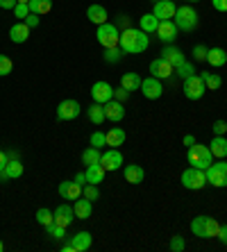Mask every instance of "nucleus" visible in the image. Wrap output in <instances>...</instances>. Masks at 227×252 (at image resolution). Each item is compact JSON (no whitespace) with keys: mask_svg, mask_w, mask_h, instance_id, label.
Instances as JSON below:
<instances>
[{"mask_svg":"<svg viewBox=\"0 0 227 252\" xmlns=\"http://www.w3.org/2000/svg\"><path fill=\"white\" fill-rule=\"evenodd\" d=\"M209 150H211V155H214V157L225 159L227 157V139H225V136H214V139H211V143H209Z\"/></svg>","mask_w":227,"mask_h":252,"instance_id":"obj_27","label":"nucleus"},{"mask_svg":"<svg viewBox=\"0 0 227 252\" xmlns=\"http://www.w3.org/2000/svg\"><path fill=\"white\" fill-rule=\"evenodd\" d=\"M200 77L204 80V84H207V89L209 91H216V89H221V84H223V77L218 75V73H200Z\"/></svg>","mask_w":227,"mask_h":252,"instance_id":"obj_34","label":"nucleus"},{"mask_svg":"<svg viewBox=\"0 0 227 252\" xmlns=\"http://www.w3.org/2000/svg\"><path fill=\"white\" fill-rule=\"evenodd\" d=\"M75 182L80 184V187H84V184H87V175H84V173H77V175H75Z\"/></svg>","mask_w":227,"mask_h":252,"instance_id":"obj_55","label":"nucleus"},{"mask_svg":"<svg viewBox=\"0 0 227 252\" xmlns=\"http://www.w3.org/2000/svg\"><path fill=\"white\" fill-rule=\"evenodd\" d=\"M211 129H214V134H216V136H225V132H227V123H225V121H216V123L211 125Z\"/></svg>","mask_w":227,"mask_h":252,"instance_id":"obj_47","label":"nucleus"},{"mask_svg":"<svg viewBox=\"0 0 227 252\" xmlns=\"http://www.w3.org/2000/svg\"><path fill=\"white\" fill-rule=\"evenodd\" d=\"M175 25H177V30L193 32V30L198 28V12L189 5L177 7V12H175Z\"/></svg>","mask_w":227,"mask_h":252,"instance_id":"obj_3","label":"nucleus"},{"mask_svg":"<svg viewBox=\"0 0 227 252\" xmlns=\"http://www.w3.org/2000/svg\"><path fill=\"white\" fill-rule=\"evenodd\" d=\"M207 64L216 66V68H221V66L227 64V53L223 48H209V53H207Z\"/></svg>","mask_w":227,"mask_h":252,"instance_id":"obj_26","label":"nucleus"},{"mask_svg":"<svg viewBox=\"0 0 227 252\" xmlns=\"http://www.w3.org/2000/svg\"><path fill=\"white\" fill-rule=\"evenodd\" d=\"M87 18L91 21L94 25H102V23H107V9L102 5H91L87 9Z\"/></svg>","mask_w":227,"mask_h":252,"instance_id":"obj_25","label":"nucleus"},{"mask_svg":"<svg viewBox=\"0 0 227 252\" xmlns=\"http://www.w3.org/2000/svg\"><path fill=\"white\" fill-rule=\"evenodd\" d=\"M82 195H84L87 200H91V202H94V200H98L100 198L98 184H84V187H82Z\"/></svg>","mask_w":227,"mask_h":252,"instance_id":"obj_41","label":"nucleus"},{"mask_svg":"<svg viewBox=\"0 0 227 252\" xmlns=\"http://www.w3.org/2000/svg\"><path fill=\"white\" fill-rule=\"evenodd\" d=\"M187 159H189V164L191 166L202 168V170H207L211 164H214V155H211L209 146H202V143H193V146L189 148Z\"/></svg>","mask_w":227,"mask_h":252,"instance_id":"obj_2","label":"nucleus"},{"mask_svg":"<svg viewBox=\"0 0 227 252\" xmlns=\"http://www.w3.org/2000/svg\"><path fill=\"white\" fill-rule=\"evenodd\" d=\"M148 43H150V39H148V34L141 28L139 30L128 28V30H123L121 32V41H118V46H121V50L125 55H136V53H146Z\"/></svg>","mask_w":227,"mask_h":252,"instance_id":"obj_1","label":"nucleus"},{"mask_svg":"<svg viewBox=\"0 0 227 252\" xmlns=\"http://www.w3.org/2000/svg\"><path fill=\"white\" fill-rule=\"evenodd\" d=\"M128 98H130V91H128V89H123V87L114 89V100H118V102H125Z\"/></svg>","mask_w":227,"mask_h":252,"instance_id":"obj_48","label":"nucleus"},{"mask_svg":"<svg viewBox=\"0 0 227 252\" xmlns=\"http://www.w3.org/2000/svg\"><path fill=\"white\" fill-rule=\"evenodd\" d=\"M18 177H23V161H21V159H9L5 170H0V182L18 180Z\"/></svg>","mask_w":227,"mask_h":252,"instance_id":"obj_12","label":"nucleus"},{"mask_svg":"<svg viewBox=\"0 0 227 252\" xmlns=\"http://www.w3.org/2000/svg\"><path fill=\"white\" fill-rule=\"evenodd\" d=\"M9 39H12L14 43H25L30 39V28L25 25V21H18V23H14L12 28H9Z\"/></svg>","mask_w":227,"mask_h":252,"instance_id":"obj_20","label":"nucleus"},{"mask_svg":"<svg viewBox=\"0 0 227 252\" xmlns=\"http://www.w3.org/2000/svg\"><path fill=\"white\" fill-rule=\"evenodd\" d=\"M16 5H18V0H0V9H5V12H14Z\"/></svg>","mask_w":227,"mask_h":252,"instance_id":"obj_50","label":"nucleus"},{"mask_svg":"<svg viewBox=\"0 0 227 252\" xmlns=\"http://www.w3.org/2000/svg\"><path fill=\"white\" fill-rule=\"evenodd\" d=\"M59 195L64 200H77L82 198V187L73 180V182H62L59 184Z\"/></svg>","mask_w":227,"mask_h":252,"instance_id":"obj_23","label":"nucleus"},{"mask_svg":"<svg viewBox=\"0 0 227 252\" xmlns=\"http://www.w3.org/2000/svg\"><path fill=\"white\" fill-rule=\"evenodd\" d=\"M207 53H209V48L207 46H202V43H198V46L193 48V59H195V62H207Z\"/></svg>","mask_w":227,"mask_h":252,"instance_id":"obj_45","label":"nucleus"},{"mask_svg":"<svg viewBox=\"0 0 227 252\" xmlns=\"http://www.w3.org/2000/svg\"><path fill=\"white\" fill-rule=\"evenodd\" d=\"M100 157H102V153H100V148H87L84 153H82V164L84 166H91V164H98Z\"/></svg>","mask_w":227,"mask_h":252,"instance_id":"obj_33","label":"nucleus"},{"mask_svg":"<svg viewBox=\"0 0 227 252\" xmlns=\"http://www.w3.org/2000/svg\"><path fill=\"white\" fill-rule=\"evenodd\" d=\"M100 164L105 166V170H118L123 166V155L118 153L116 148L105 150V153H102V157H100Z\"/></svg>","mask_w":227,"mask_h":252,"instance_id":"obj_15","label":"nucleus"},{"mask_svg":"<svg viewBox=\"0 0 227 252\" xmlns=\"http://www.w3.org/2000/svg\"><path fill=\"white\" fill-rule=\"evenodd\" d=\"M125 139H128V134H125V129H121V127H111L109 132H107V146H111V148L123 146Z\"/></svg>","mask_w":227,"mask_h":252,"instance_id":"obj_29","label":"nucleus"},{"mask_svg":"<svg viewBox=\"0 0 227 252\" xmlns=\"http://www.w3.org/2000/svg\"><path fill=\"white\" fill-rule=\"evenodd\" d=\"M87 116H89V121H91L94 125H100L102 121H107V118H105V105L94 102V105L87 109Z\"/></svg>","mask_w":227,"mask_h":252,"instance_id":"obj_30","label":"nucleus"},{"mask_svg":"<svg viewBox=\"0 0 227 252\" xmlns=\"http://www.w3.org/2000/svg\"><path fill=\"white\" fill-rule=\"evenodd\" d=\"M204 223H207V216H195L191 220V232L198 239H204Z\"/></svg>","mask_w":227,"mask_h":252,"instance_id":"obj_37","label":"nucleus"},{"mask_svg":"<svg viewBox=\"0 0 227 252\" xmlns=\"http://www.w3.org/2000/svg\"><path fill=\"white\" fill-rule=\"evenodd\" d=\"M155 34H157L163 43H173L175 39H177V25H175V21H159V28Z\"/></svg>","mask_w":227,"mask_h":252,"instance_id":"obj_14","label":"nucleus"},{"mask_svg":"<svg viewBox=\"0 0 227 252\" xmlns=\"http://www.w3.org/2000/svg\"><path fill=\"white\" fill-rule=\"evenodd\" d=\"M96 36H98V43L102 48H118V41H121V32H118V28L114 23L98 25Z\"/></svg>","mask_w":227,"mask_h":252,"instance_id":"obj_4","label":"nucleus"},{"mask_svg":"<svg viewBox=\"0 0 227 252\" xmlns=\"http://www.w3.org/2000/svg\"><path fill=\"white\" fill-rule=\"evenodd\" d=\"M89 141H91V146H94V148H100V150H102V148L107 146V134H105V132H94Z\"/></svg>","mask_w":227,"mask_h":252,"instance_id":"obj_44","label":"nucleus"},{"mask_svg":"<svg viewBox=\"0 0 227 252\" xmlns=\"http://www.w3.org/2000/svg\"><path fill=\"white\" fill-rule=\"evenodd\" d=\"M175 12H177V7H175L173 0H157V2H155V9H152V14H155L159 21H173Z\"/></svg>","mask_w":227,"mask_h":252,"instance_id":"obj_11","label":"nucleus"},{"mask_svg":"<svg viewBox=\"0 0 227 252\" xmlns=\"http://www.w3.org/2000/svg\"><path fill=\"white\" fill-rule=\"evenodd\" d=\"M18 2H30V0H18Z\"/></svg>","mask_w":227,"mask_h":252,"instance_id":"obj_59","label":"nucleus"},{"mask_svg":"<svg viewBox=\"0 0 227 252\" xmlns=\"http://www.w3.org/2000/svg\"><path fill=\"white\" fill-rule=\"evenodd\" d=\"M162 59H166V62H168V64L173 66V68H177L180 64H184V62H187V59H184V55H182L180 48L170 46V43L162 50Z\"/></svg>","mask_w":227,"mask_h":252,"instance_id":"obj_19","label":"nucleus"},{"mask_svg":"<svg viewBox=\"0 0 227 252\" xmlns=\"http://www.w3.org/2000/svg\"><path fill=\"white\" fill-rule=\"evenodd\" d=\"M216 12H227V0H211Z\"/></svg>","mask_w":227,"mask_h":252,"instance_id":"obj_51","label":"nucleus"},{"mask_svg":"<svg viewBox=\"0 0 227 252\" xmlns=\"http://www.w3.org/2000/svg\"><path fill=\"white\" fill-rule=\"evenodd\" d=\"M7 161H9V157H7V153H5V150H0V170H5Z\"/></svg>","mask_w":227,"mask_h":252,"instance_id":"obj_53","label":"nucleus"},{"mask_svg":"<svg viewBox=\"0 0 227 252\" xmlns=\"http://www.w3.org/2000/svg\"><path fill=\"white\" fill-rule=\"evenodd\" d=\"M218 229H221L218 220L207 216V223H204V239H216V236H218Z\"/></svg>","mask_w":227,"mask_h":252,"instance_id":"obj_36","label":"nucleus"},{"mask_svg":"<svg viewBox=\"0 0 227 252\" xmlns=\"http://www.w3.org/2000/svg\"><path fill=\"white\" fill-rule=\"evenodd\" d=\"M73 211H75V218H77V220H87V218H91V211H94V202L82 195V198L75 200V205H73Z\"/></svg>","mask_w":227,"mask_h":252,"instance_id":"obj_18","label":"nucleus"},{"mask_svg":"<svg viewBox=\"0 0 227 252\" xmlns=\"http://www.w3.org/2000/svg\"><path fill=\"white\" fill-rule=\"evenodd\" d=\"M141 94L146 95L148 100H159L163 94V87H162V80L159 77H143L141 80V89H139Z\"/></svg>","mask_w":227,"mask_h":252,"instance_id":"obj_8","label":"nucleus"},{"mask_svg":"<svg viewBox=\"0 0 227 252\" xmlns=\"http://www.w3.org/2000/svg\"><path fill=\"white\" fill-rule=\"evenodd\" d=\"M53 214H55V223L62 225V227H68V225L75 220V211H73L70 205H59Z\"/></svg>","mask_w":227,"mask_h":252,"instance_id":"obj_17","label":"nucleus"},{"mask_svg":"<svg viewBox=\"0 0 227 252\" xmlns=\"http://www.w3.org/2000/svg\"><path fill=\"white\" fill-rule=\"evenodd\" d=\"M14 70V62L7 55H0V77H5V75H9Z\"/></svg>","mask_w":227,"mask_h":252,"instance_id":"obj_43","label":"nucleus"},{"mask_svg":"<svg viewBox=\"0 0 227 252\" xmlns=\"http://www.w3.org/2000/svg\"><path fill=\"white\" fill-rule=\"evenodd\" d=\"M62 252H75V248H73V243H64V246H62Z\"/></svg>","mask_w":227,"mask_h":252,"instance_id":"obj_56","label":"nucleus"},{"mask_svg":"<svg viewBox=\"0 0 227 252\" xmlns=\"http://www.w3.org/2000/svg\"><path fill=\"white\" fill-rule=\"evenodd\" d=\"M207 173V184H211V187H227V161H216V164H211L209 168L204 170Z\"/></svg>","mask_w":227,"mask_h":252,"instance_id":"obj_6","label":"nucleus"},{"mask_svg":"<svg viewBox=\"0 0 227 252\" xmlns=\"http://www.w3.org/2000/svg\"><path fill=\"white\" fill-rule=\"evenodd\" d=\"M175 73V68L166 62V59L157 57V59H152L150 62V75L152 77H159V80H166V77H170Z\"/></svg>","mask_w":227,"mask_h":252,"instance_id":"obj_13","label":"nucleus"},{"mask_svg":"<svg viewBox=\"0 0 227 252\" xmlns=\"http://www.w3.org/2000/svg\"><path fill=\"white\" fill-rule=\"evenodd\" d=\"M82 112V107L77 100H62L57 107V121H73V118H77Z\"/></svg>","mask_w":227,"mask_h":252,"instance_id":"obj_9","label":"nucleus"},{"mask_svg":"<svg viewBox=\"0 0 227 252\" xmlns=\"http://www.w3.org/2000/svg\"><path fill=\"white\" fill-rule=\"evenodd\" d=\"M204 91H207V84L200 75H191L184 80V95L189 100H200L204 95Z\"/></svg>","mask_w":227,"mask_h":252,"instance_id":"obj_7","label":"nucleus"},{"mask_svg":"<svg viewBox=\"0 0 227 252\" xmlns=\"http://www.w3.org/2000/svg\"><path fill=\"white\" fill-rule=\"evenodd\" d=\"M36 223L43 225V227H48L50 223H55V214L50 209H46V207H41V209L36 211Z\"/></svg>","mask_w":227,"mask_h":252,"instance_id":"obj_35","label":"nucleus"},{"mask_svg":"<svg viewBox=\"0 0 227 252\" xmlns=\"http://www.w3.org/2000/svg\"><path fill=\"white\" fill-rule=\"evenodd\" d=\"M39 21H41L39 14H32V12H30V14H28V18H25V25H28L30 30H32V28H36V25H39Z\"/></svg>","mask_w":227,"mask_h":252,"instance_id":"obj_49","label":"nucleus"},{"mask_svg":"<svg viewBox=\"0 0 227 252\" xmlns=\"http://www.w3.org/2000/svg\"><path fill=\"white\" fill-rule=\"evenodd\" d=\"M182 143H184V146H187V148H191L193 143H195V136H193V134H187V136H184V139H182Z\"/></svg>","mask_w":227,"mask_h":252,"instance_id":"obj_54","label":"nucleus"},{"mask_svg":"<svg viewBox=\"0 0 227 252\" xmlns=\"http://www.w3.org/2000/svg\"><path fill=\"white\" fill-rule=\"evenodd\" d=\"M139 25H141V30H143L146 34H150V32H157L159 18L155 16V14H143V16L139 18Z\"/></svg>","mask_w":227,"mask_h":252,"instance_id":"obj_31","label":"nucleus"},{"mask_svg":"<svg viewBox=\"0 0 227 252\" xmlns=\"http://www.w3.org/2000/svg\"><path fill=\"white\" fill-rule=\"evenodd\" d=\"M5 250V243H2V239H0V252Z\"/></svg>","mask_w":227,"mask_h":252,"instance_id":"obj_57","label":"nucleus"},{"mask_svg":"<svg viewBox=\"0 0 227 252\" xmlns=\"http://www.w3.org/2000/svg\"><path fill=\"white\" fill-rule=\"evenodd\" d=\"M168 250L170 252H184V250H187V241H184V236L175 234L173 239L168 241Z\"/></svg>","mask_w":227,"mask_h":252,"instance_id":"obj_40","label":"nucleus"},{"mask_svg":"<svg viewBox=\"0 0 227 252\" xmlns=\"http://www.w3.org/2000/svg\"><path fill=\"white\" fill-rule=\"evenodd\" d=\"M182 184L191 191H198V189H204L207 184V173L202 168H195V166H189L184 173H182Z\"/></svg>","mask_w":227,"mask_h":252,"instance_id":"obj_5","label":"nucleus"},{"mask_svg":"<svg viewBox=\"0 0 227 252\" xmlns=\"http://www.w3.org/2000/svg\"><path fill=\"white\" fill-rule=\"evenodd\" d=\"M46 232H48V236H50V239H55V241L66 239V227H62V225H57V223H50L46 227Z\"/></svg>","mask_w":227,"mask_h":252,"instance_id":"obj_38","label":"nucleus"},{"mask_svg":"<svg viewBox=\"0 0 227 252\" xmlns=\"http://www.w3.org/2000/svg\"><path fill=\"white\" fill-rule=\"evenodd\" d=\"M70 243L75 248V252H87L91 250V243H94V236L89 232H77V234L70 236Z\"/></svg>","mask_w":227,"mask_h":252,"instance_id":"obj_22","label":"nucleus"},{"mask_svg":"<svg viewBox=\"0 0 227 252\" xmlns=\"http://www.w3.org/2000/svg\"><path fill=\"white\" fill-rule=\"evenodd\" d=\"M105 118L111 121V123L123 121V118H125V105L118 102V100H109V102H105Z\"/></svg>","mask_w":227,"mask_h":252,"instance_id":"obj_16","label":"nucleus"},{"mask_svg":"<svg viewBox=\"0 0 227 252\" xmlns=\"http://www.w3.org/2000/svg\"><path fill=\"white\" fill-rule=\"evenodd\" d=\"M216 239H221L223 243L227 246V225H221V229H218V236H216Z\"/></svg>","mask_w":227,"mask_h":252,"instance_id":"obj_52","label":"nucleus"},{"mask_svg":"<svg viewBox=\"0 0 227 252\" xmlns=\"http://www.w3.org/2000/svg\"><path fill=\"white\" fill-rule=\"evenodd\" d=\"M175 73H177V75H180L182 80H187V77L195 75V68H193L191 62H184V64H180L177 68H175Z\"/></svg>","mask_w":227,"mask_h":252,"instance_id":"obj_42","label":"nucleus"},{"mask_svg":"<svg viewBox=\"0 0 227 252\" xmlns=\"http://www.w3.org/2000/svg\"><path fill=\"white\" fill-rule=\"evenodd\" d=\"M28 7H30V12L32 14L43 16V14H48L50 9H53V0H30Z\"/></svg>","mask_w":227,"mask_h":252,"instance_id":"obj_32","label":"nucleus"},{"mask_svg":"<svg viewBox=\"0 0 227 252\" xmlns=\"http://www.w3.org/2000/svg\"><path fill=\"white\" fill-rule=\"evenodd\" d=\"M123 175H125V180H128L130 184H141L143 182V177H146V170L141 168V166H136V164H128L125 168H123Z\"/></svg>","mask_w":227,"mask_h":252,"instance_id":"obj_24","label":"nucleus"},{"mask_svg":"<svg viewBox=\"0 0 227 252\" xmlns=\"http://www.w3.org/2000/svg\"><path fill=\"white\" fill-rule=\"evenodd\" d=\"M105 166L100 164H91L87 166V170H84V175H87V184H100V182H105Z\"/></svg>","mask_w":227,"mask_h":252,"instance_id":"obj_21","label":"nucleus"},{"mask_svg":"<svg viewBox=\"0 0 227 252\" xmlns=\"http://www.w3.org/2000/svg\"><path fill=\"white\" fill-rule=\"evenodd\" d=\"M121 59H123L121 48H105V62L107 64H118Z\"/></svg>","mask_w":227,"mask_h":252,"instance_id":"obj_39","label":"nucleus"},{"mask_svg":"<svg viewBox=\"0 0 227 252\" xmlns=\"http://www.w3.org/2000/svg\"><path fill=\"white\" fill-rule=\"evenodd\" d=\"M28 14H30V7H28V2H18L16 7H14V16L16 18H28Z\"/></svg>","mask_w":227,"mask_h":252,"instance_id":"obj_46","label":"nucleus"},{"mask_svg":"<svg viewBox=\"0 0 227 252\" xmlns=\"http://www.w3.org/2000/svg\"><path fill=\"white\" fill-rule=\"evenodd\" d=\"M187 2H200V0H187Z\"/></svg>","mask_w":227,"mask_h":252,"instance_id":"obj_58","label":"nucleus"},{"mask_svg":"<svg viewBox=\"0 0 227 252\" xmlns=\"http://www.w3.org/2000/svg\"><path fill=\"white\" fill-rule=\"evenodd\" d=\"M91 98H94V102L105 105V102L114 100V87H111L109 82H105V80H100V82H96L94 87H91Z\"/></svg>","mask_w":227,"mask_h":252,"instance_id":"obj_10","label":"nucleus"},{"mask_svg":"<svg viewBox=\"0 0 227 252\" xmlns=\"http://www.w3.org/2000/svg\"><path fill=\"white\" fill-rule=\"evenodd\" d=\"M141 80H143V77H141L139 73H125V75L121 77V87L128 89V91H139Z\"/></svg>","mask_w":227,"mask_h":252,"instance_id":"obj_28","label":"nucleus"}]
</instances>
